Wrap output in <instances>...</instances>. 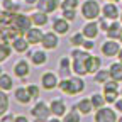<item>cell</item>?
I'll return each instance as SVG.
<instances>
[{
    "label": "cell",
    "mask_w": 122,
    "mask_h": 122,
    "mask_svg": "<svg viewBox=\"0 0 122 122\" xmlns=\"http://www.w3.org/2000/svg\"><path fill=\"white\" fill-rule=\"evenodd\" d=\"M58 88L63 92L65 95H80L85 92L86 85H85V80H83V76H78V75H75V76H65L63 80H59V85Z\"/></svg>",
    "instance_id": "cell-1"
},
{
    "label": "cell",
    "mask_w": 122,
    "mask_h": 122,
    "mask_svg": "<svg viewBox=\"0 0 122 122\" xmlns=\"http://www.w3.org/2000/svg\"><path fill=\"white\" fill-rule=\"evenodd\" d=\"M71 59H73V73L78 75V76H85L88 75L86 70V59L90 58V51L83 49V48H75L70 53Z\"/></svg>",
    "instance_id": "cell-2"
},
{
    "label": "cell",
    "mask_w": 122,
    "mask_h": 122,
    "mask_svg": "<svg viewBox=\"0 0 122 122\" xmlns=\"http://www.w3.org/2000/svg\"><path fill=\"white\" fill-rule=\"evenodd\" d=\"M80 12H81V17H85L86 20H97L102 15V5L97 0H83Z\"/></svg>",
    "instance_id": "cell-3"
},
{
    "label": "cell",
    "mask_w": 122,
    "mask_h": 122,
    "mask_svg": "<svg viewBox=\"0 0 122 122\" xmlns=\"http://www.w3.org/2000/svg\"><path fill=\"white\" fill-rule=\"evenodd\" d=\"M30 115H32L36 120H44V122H48V119L53 115L51 112V107L42 102V100H37L34 105H32V109H30Z\"/></svg>",
    "instance_id": "cell-4"
},
{
    "label": "cell",
    "mask_w": 122,
    "mask_h": 122,
    "mask_svg": "<svg viewBox=\"0 0 122 122\" xmlns=\"http://www.w3.org/2000/svg\"><path fill=\"white\" fill-rule=\"evenodd\" d=\"M93 120L95 122H117L119 117H117V112L112 107H100V109L95 110V115H93Z\"/></svg>",
    "instance_id": "cell-5"
},
{
    "label": "cell",
    "mask_w": 122,
    "mask_h": 122,
    "mask_svg": "<svg viewBox=\"0 0 122 122\" xmlns=\"http://www.w3.org/2000/svg\"><path fill=\"white\" fill-rule=\"evenodd\" d=\"M100 51L107 58H115L119 54V51H120V44H119L117 39H109V37H107L102 42V46H100Z\"/></svg>",
    "instance_id": "cell-6"
},
{
    "label": "cell",
    "mask_w": 122,
    "mask_h": 122,
    "mask_svg": "<svg viewBox=\"0 0 122 122\" xmlns=\"http://www.w3.org/2000/svg\"><path fill=\"white\" fill-rule=\"evenodd\" d=\"M14 25L17 27L22 34H25L27 30L34 25V24H32V19H30V14L27 15V14L17 12V14H15V17H14Z\"/></svg>",
    "instance_id": "cell-7"
},
{
    "label": "cell",
    "mask_w": 122,
    "mask_h": 122,
    "mask_svg": "<svg viewBox=\"0 0 122 122\" xmlns=\"http://www.w3.org/2000/svg\"><path fill=\"white\" fill-rule=\"evenodd\" d=\"M41 46L46 49V51H53L59 46V34L54 32V30H48L44 32L42 36V41H41Z\"/></svg>",
    "instance_id": "cell-8"
},
{
    "label": "cell",
    "mask_w": 122,
    "mask_h": 122,
    "mask_svg": "<svg viewBox=\"0 0 122 122\" xmlns=\"http://www.w3.org/2000/svg\"><path fill=\"white\" fill-rule=\"evenodd\" d=\"M58 85H59V80H58V75H56V73H53V71H44V73L41 75V86H42V90L51 92V90L58 88Z\"/></svg>",
    "instance_id": "cell-9"
},
{
    "label": "cell",
    "mask_w": 122,
    "mask_h": 122,
    "mask_svg": "<svg viewBox=\"0 0 122 122\" xmlns=\"http://www.w3.org/2000/svg\"><path fill=\"white\" fill-rule=\"evenodd\" d=\"M14 75L17 76V78H20L22 81L27 80V76L30 75V65H29V61L27 59H19V61H15V65H14Z\"/></svg>",
    "instance_id": "cell-10"
},
{
    "label": "cell",
    "mask_w": 122,
    "mask_h": 122,
    "mask_svg": "<svg viewBox=\"0 0 122 122\" xmlns=\"http://www.w3.org/2000/svg\"><path fill=\"white\" fill-rule=\"evenodd\" d=\"M36 7H37V10H41V12L54 14L58 9H61V2H59V0H37Z\"/></svg>",
    "instance_id": "cell-11"
},
{
    "label": "cell",
    "mask_w": 122,
    "mask_h": 122,
    "mask_svg": "<svg viewBox=\"0 0 122 122\" xmlns=\"http://www.w3.org/2000/svg\"><path fill=\"white\" fill-rule=\"evenodd\" d=\"M102 15L107 17L109 20H117V19H120V10L114 2H105L102 5Z\"/></svg>",
    "instance_id": "cell-12"
},
{
    "label": "cell",
    "mask_w": 122,
    "mask_h": 122,
    "mask_svg": "<svg viewBox=\"0 0 122 122\" xmlns=\"http://www.w3.org/2000/svg\"><path fill=\"white\" fill-rule=\"evenodd\" d=\"M81 32L85 34L86 39H97V36L100 34V25H98L97 20H88V22L83 25Z\"/></svg>",
    "instance_id": "cell-13"
},
{
    "label": "cell",
    "mask_w": 122,
    "mask_h": 122,
    "mask_svg": "<svg viewBox=\"0 0 122 122\" xmlns=\"http://www.w3.org/2000/svg\"><path fill=\"white\" fill-rule=\"evenodd\" d=\"M10 44H12V49H14L15 53H19V54H27V53H29L30 42L25 39V36H19L17 39H14Z\"/></svg>",
    "instance_id": "cell-14"
},
{
    "label": "cell",
    "mask_w": 122,
    "mask_h": 122,
    "mask_svg": "<svg viewBox=\"0 0 122 122\" xmlns=\"http://www.w3.org/2000/svg\"><path fill=\"white\" fill-rule=\"evenodd\" d=\"M24 36H25V39L30 42V46H32V44H41L44 32H42V30H41L37 25H32V27H30V29L27 30V32H25Z\"/></svg>",
    "instance_id": "cell-15"
},
{
    "label": "cell",
    "mask_w": 122,
    "mask_h": 122,
    "mask_svg": "<svg viewBox=\"0 0 122 122\" xmlns=\"http://www.w3.org/2000/svg\"><path fill=\"white\" fill-rule=\"evenodd\" d=\"M53 30L58 32L59 36H66L70 32V20H66L65 17H59L53 20Z\"/></svg>",
    "instance_id": "cell-16"
},
{
    "label": "cell",
    "mask_w": 122,
    "mask_h": 122,
    "mask_svg": "<svg viewBox=\"0 0 122 122\" xmlns=\"http://www.w3.org/2000/svg\"><path fill=\"white\" fill-rule=\"evenodd\" d=\"M14 97L20 105H27V103H30V100H32V97H30L29 92H27V86H17L14 90Z\"/></svg>",
    "instance_id": "cell-17"
},
{
    "label": "cell",
    "mask_w": 122,
    "mask_h": 122,
    "mask_svg": "<svg viewBox=\"0 0 122 122\" xmlns=\"http://www.w3.org/2000/svg\"><path fill=\"white\" fill-rule=\"evenodd\" d=\"M30 63H32L34 66H44L46 63H48V54H46V49H39V51H32L30 53Z\"/></svg>",
    "instance_id": "cell-18"
},
{
    "label": "cell",
    "mask_w": 122,
    "mask_h": 122,
    "mask_svg": "<svg viewBox=\"0 0 122 122\" xmlns=\"http://www.w3.org/2000/svg\"><path fill=\"white\" fill-rule=\"evenodd\" d=\"M49 107H51L53 115H56V117H63V115L68 112V110H66V103H65V100H61V98H54V100H51Z\"/></svg>",
    "instance_id": "cell-19"
},
{
    "label": "cell",
    "mask_w": 122,
    "mask_h": 122,
    "mask_svg": "<svg viewBox=\"0 0 122 122\" xmlns=\"http://www.w3.org/2000/svg\"><path fill=\"white\" fill-rule=\"evenodd\" d=\"M76 109H78V112L81 114V115H88V114H92L95 109H93V103H92V100H90V97L88 98H80L78 102H76Z\"/></svg>",
    "instance_id": "cell-20"
},
{
    "label": "cell",
    "mask_w": 122,
    "mask_h": 122,
    "mask_svg": "<svg viewBox=\"0 0 122 122\" xmlns=\"http://www.w3.org/2000/svg\"><path fill=\"white\" fill-rule=\"evenodd\" d=\"M86 70H88V75L93 76L98 70H102V59H100L98 56L90 54V58L86 59Z\"/></svg>",
    "instance_id": "cell-21"
},
{
    "label": "cell",
    "mask_w": 122,
    "mask_h": 122,
    "mask_svg": "<svg viewBox=\"0 0 122 122\" xmlns=\"http://www.w3.org/2000/svg\"><path fill=\"white\" fill-rule=\"evenodd\" d=\"M49 14H46V12H41V10H36L30 14V19H32V24L37 25V27H44L46 24L49 22V17H48Z\"/></svg>",
    "instance_id": "cell-22"
},
{
    "label": "cell",
    "mask_w": 122,
    "mask_h": 122,
    "mask_svg": "<svg viewBox=\"0 0 122 122\" xmlns=\"http://www.w3.org/2000/svg\"><path fill=\"white\" fill-rule=\"evenodd\" d=\"M59 71L63 76H70V73H73V59L71 56H63L59 59Z\"/></svg>",
    "instance_id": "cell-23"
},
{
    "label": "cell",
    "mask_w": 122,
    "mask_h": 122,
    "mask_svg": "<svg viewBox=\"0 0 122 122\" xmlns=\"http://www.w3.org/2000/svg\"><path fill=\"white\" fill-rule=\"evenodd\" d=\"M109 71H110V80H115V81H122V61H115L109 66Z\"/></svg>",
    "instance_id": "cell-24"
},
{
    "label": "cell",
    "mask_w": 122,
    "mask_h": 122,
    "mask_svg": "<svg viewBox=\"0 0 122 122\" xmlns=\"http://www.w3.org/2000/svg\"><path fill=\"white\" fill-rule=\"evenodd\" d=\"M120 29H122V22L112 20L105 34H107V37H109V39H117V37H119V34H120Z\"/></svg>",
    "instance_id": "cell-25"
},
{
    "label": "cell",
    "mask_w": 122,
    "mask_h": 122,
    "mask_svg": "<svg viewBox=\"0 0 122 122\" xmlns=\"http://www.w3.org/2000/svg\"><path fill=\"white\" fill-rule=\"evenodd\" d=\"M110 80V71L109 70H98L95 75H93V81L97 85H103Z\"/></svg>",
    "instance_id": "cell-26"
},
{
    "label": "cell",
    "mask_w": 122,
    "mask_h": 122,
    "mask_svg": "<svg viewBox=\"0 0 122 122\" xmlns=\"http://www.w3.org/2000/svg\"><path fill=\"white\" fill-rule=\"evenodd\" d=\"M14 86V80H12V76L7 75V73H2L0 75V90H4V92H10Z\"/></svg>",
    "instance_id": "cell-27"
},
{
    "label": "cell",
    "mask_w": 122,
    "mask_h": 122,
    "mask_svg": "<svg viewBox=\"0 0 122 122\" xmlns=\"http://www.w3.org/2000/svg\"><path fill=\"white\" fill-rule=\"evenodd\" d=\"M2 10L17 14V12H20V5L15 2V0H2Z\"/></svg>",
    "instance_id": "cell-28"
},
{
    "label": "cell",
    "mask_w": 122,
    "mask_h": 122,
    "mask_svg": "<svg viewBox=\"0 0 122 122\" xmlns=\"http://www.w3.org/2000/svg\"><path fill=\"white\" fill-rule=\"evenodd\" d=\"M80 112L76 107H73V109H70L65 115H63V122H80Z\"/></svg>",
    "instance_id": "cell-29"
},
{
    "label": "cell",
    "mask_w": 122,
    "mask_h": 122,
    "mask_svg": "<svg viewBox=\"0 0 122 122\" xmlns=\"http://www.w3.org/2000/svg\"><path fill=\"white\" fill-rule=\"evenodd\" d=\"M9 103H10V100H9L7 92L0 90V117H2L4 114H7V110H9Z\"/></svg>",
    "instance_id": "cell-30"
},
{
    "label": "cell",
    "mask_w": 122,
    "mask_h": 122,
    "mask_svg": "<svg viewBox=\"0 0 122 122\" xmlns=\"http://www.w3.org/2000/svg\"><path fill=\"white\" fill-rule=\"evenodd\" d=\"M90 100H92V103H93V109H95V110L100 109V107H103V105L107 103L103 93H92V95H90Z\"/></svg>",
    "instance_id": "cell-31"
},
{
    "label": "cell",
    "mask_w": 122,
    "mask_h": 122,
    "mask_svg": "<svg viewBox=\"0 0 122 122\" xmlns=\"http://www.w3.org/2000/svg\"><path fill=\"white\" fill-rule=\"evenodd\" d=\"M12 53V44L9 42H0V63H4L5 59H9Z\"/></svg>",
    "instance_id": "cell-32"
},
{
    "label": "cell",
    "mask_w": 122,
    "mask_h": 122,
    "mask_svg": "<svg viewBox=\"0 0 122 122\" xmlns=\"http://www.w3.org/2000/svg\"><path fill=\"white\" fill-rule=\"evenodd\" d=\"M85 34L83 32H75L71 37H70V42H71V46H75V48H81L83 46V42H85Z\"/></svg>",
    "instance_id": "cell-33"
},
{
    "label": "cell",
    "mask_w": 122,
    "mask_h": 122,
    "mask_svg": "<svg viewBox=\"0 0 122 122\" xmlns=\"http://www.w3.org/2000/svg\"><path fill=\"white\" fill-rule=\"evenodd\" d=\"M27 92H29V95L32 97V98L39 100V97H41V90H39V86H37V85H34V83L27 85Z\"/></svg>",
    "instance_id": "cell-34"
},
{
    "label": "cell",
    "mask_w": 122,
    "mask_h": 122,
    "mask_svg": "<svg viewBox=\"0 0 122 122\" xmlns=\"http://www.w3.org/2000/svg\"><path fill=\"white\" fill-rule=\"evenodd\" d=\"M80 5V0H63L61 2V10L65 9H78Z\"/></svg>",
    "instance_id": "cell-35"
},
{
    "label": "cell",
    "mask_w": 122,
    "mask_h": 122,
    "mask_svg": "<svg viewBox=\"0 0 122 122\" xmlns=\"http://www.w3.org/2000/svg\"><path fill=\"white\" fill-rule=\"evenodd\" d=\"M102 93L105 95L107 103H115V100L119 98V93H120V92H102Z\"/></svg>",
    "instance_id": "cell-36"
},
{
    "label": "cell",
    "mask_w": 122,
    "mask_h": 122,
    "mask_svg": "<svg viewBox=\"0 0 122 122\" xmlns=\"http://www.w3.org/2000/svg\"><path fill=\"white\" fill-rule=\"evenodd\" d=\"M63 17L66 19V20H70V22H73L75 19H76V9H65L63 10Z\"/></svg>",
    "instance_id": "cell-37"
},
{
    "label": "cell",
    "mask_w": 122,
    "mask_h": 122,
    "mask_svg": "<svg viewBox=\"0 0 122 122\" xmlns=\"http://www.w3.org/2000/svg\"><path fill=\"white\" fill-rule=\"evenodd\" d=\"M107 20H109V19H107V17H103V15H102V17L98 19V25H100V30H105V32H107V29H109V22H107Z\"/></svg>",
    "instance_id": "cell-38"
},
{
    "label": "cell",
    "mask_w": 122,
    "mask_h": 122,
    "mask_svg": "<svg viewBox=\"0 0 122 122\" xmlns=\"http://www.w3.org/2000/svg\"><path fill=\"white\" fill-rule=\"evenodd\" d=\"M83 49H86V51H92L95 48V42H93V39H85V42H83V46H81Z\"/></svg>",
    "instance_id": "cell-39"
},
{
    "label": "cell",
    "mask_w": 122,
    "mask_h": 122,
    "mask_svg": "<svg viewBox=\"0 0 122 122\" xmlns=\"http://www.w3.org/2000/svg\"><path fill=\"white\" fill-rule=\"evenodd\" d=\"M0 122H15V115H12V114H4L2 117H0Z\"/></svg>",
    "instance_id": "cell-40"
},
{
    "label": "cell",
    "mask_w": 122,
    "mask_h": 122,
    "mask_svg": "<svg viewBox=\"0 0 122 122\" xmlns=\"http://www.w3.org/2000/svg\"><path fill=\"white\" fill-rule=\"evenodd\" d=\"M114 109H115L117 112H120V114H122V97L115 100V103H114Z\"/></svg>",
    "instance_id": "cell-41"
},
{
    "label": "cell",
    "mask_w": 122,
    "mask_h": 122,
    "mask_svg": "<svg viewBox=\"0 0 122 122\" xmlns=\"http://www.w3.org/2000/svg\"><path fill=\"white\" fill-rule=\"evenodd\" d=\"M15 122H29L25 115H15Z\"/></svg>",
    "instance_id": "cell-42"
},
{
    "label": "cell",
    "mask_w": 122,
    "mask_h": 122,
    "mask_svg": "<svg viewBox=\"0 0 122 122\" xmlns=\"http://www.w3.org/2000/svg\"><path fill=\"white\" fill-rule=\"evenodd\" d=\"M22 2H24L25 5H36V4H37V0H22Z\"/></svg>",
    "instance_id": "cell-43"
},
{
    "label": "cell",
    "mask_w": 122,
    "mask_h": 122,
    "mask_svg": "<svg viewBox=\"0 0 122 122\" xmlns=\"http://www.w3.org/2000/svg\"><path fill=\"white\" fill-rule=\"evenodd\" d=\"M48 122H63V120H59V117H56V115H54L53 119L49 117V119H48Z\"/></svg>",
    "instance_id": "cell-44"
},
{
    "label": "cell",
    "mask_w": 122,
    "mask_h": 122,
    "mask_svg": "<svg viewBox=\"0 0 122 122\" xmlns=\"http://www.w3.org/2000/svg\"><path fill=\"white\" fill-rule=\"evenodd\" d=\"M117 58H119V61H122V48H120V51H119V54H117Z\"/></svg>",
    "instance_id": "cell-45"
},
{
    "label": "cell",
    "mask_w": 122,
    "mask_h": 122,
    "mask_svg": "<svg viewBox=\"0 0 122 122\" xmlns=\"http://www.w3.org/2000/svg\"><path fill=\"white\" fill-rule=\"evenodd\" d=\"M117 41H119V42H122V29H120V34H119V37H117Z\"/></svg>",
    "instance_id": "cell-46"
},
{
    "label": "cell",
    "mask_w": 122,
    "mask_h": 122,
    "mask_svg": "<svg viewBox=\"0 0 122 122\" xmlns=\"http://www.w3.org/2000/svg\"><path fill=\"white\" fill-rule=\"evenodd\" d=\"M4 73V68H2V63H0V75H2Z\"/></svg>",
    "instance_id": "cell-47"
},
{
    "label": "cell",
    "mask_w": 122,
    "mask_h": 122,
    "mask_svg": "<svg viewBox=\"0 0 122 122\" xmlns=\"http://www.w3.org/2000/svg\"><path fill=\"white\" fill-rule=\"evenodd\" d=\"M0 12H2V0H0Z\"/></svg>",
    "instance_id": "cell-48"
},
{
    "label": "cell",
    "mask_w": 122,
    "mask_h": 122,
    "mask_svg": "<svg viewBox=\"0 0 122 122\" xmlns=\"http://www.w3.org/2000/svg\"><path fill=\"white\" fill-rule=\"evenodd\" d=\"M105 2H117V0H105Z\"/></svg>",
    "instance_id": "cell-49"
},
{
    "label": "cell",
    "mask_w": 122,
    "mask_h": 122,
    "mask_svg": "<svg viewBox=\"0 0 122 122\" xmlns=\"http://www.w3.org/2000/svg\"><path fill=\"white\" fill-rule=\"evenodd\" d=\"M117 122H122V115H120V117H119V120H117Z\"/></svg>",
    "instance_id": "cell-50"
},
{
    "label": "cell",
    "mask_w": 122,
    "mask_h": 122,
    "mask_svg": "<svg viewBox=\"0 0 122 122\" xmlns=\"http://www.w3.org/2000/svg\"><path fill=\"white\" fill-rule=\"evenodd\" d=\"M34 122H44V120H36V119H34Z\"/></svg>",
    "instance_id": "cell-51"
},
{
    "label": "cell",
    "mask_w": 122,
    "mask_h": 122,
    "mask_svg": "<svg viewBox=\"0 0 122 122\" xmlns=\"http://www.w3.org/2000/svg\"><path fill=\"white\" fill-rule=\"evenodd\" d=\"M120 22H122V12H120Z\"/></svg>",
    "instance_id": "cell-52"
},
{
    "label": "cell",
    "mask_w": 122,
    "mask_h": 122,
    "mask_svg": "<svg viewBox=\"0 0 122 122\" xmlns=\"http://www.w3.org/2000/svg\"><path fill=\"white\" fill-rule=\"evenodd\" d=\"M120 97H122V88H120Z\"/></svg>",
    "instance_id": "cell-53"
},
{
    "label": "cell",
    "mask_w": 122,
    "mask_h": 122,
    "mask_svg": "<svg viewBox=\"0 0 122 122\" xmlns=\"http://www.w3.org/2000/svg\"><path fill=\"white\" fill-rule=\"evenodd\" d=\"M120 2H122V0H120Z\"/></svg>",
    "instance_id": "cell-54"
}]
</instances>
